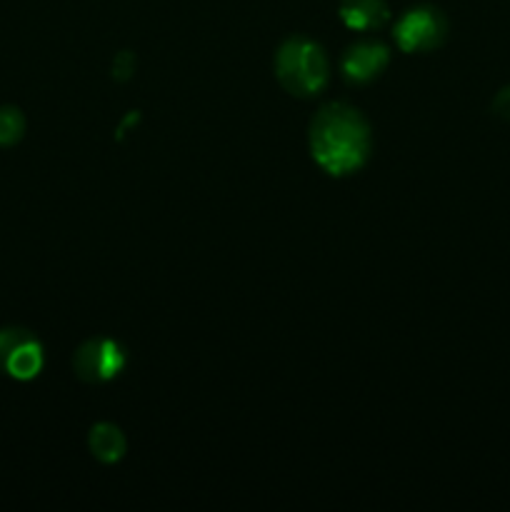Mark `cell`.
<instances>
[{
	"mask_svg": "<svg viewBox=\"0 0 510 512\" xmlns=\"http://www.w3.org/2000/svg\"><path fill=\"white\" fill-rule=\"evenodd\" d=\"M310 155L328 175L358 173L370 158V125L358 108L348 103H328L315 113L308 128Z\"/></svg>",
	"mask_w": 510,
	"mask_h": 512,
	"instance_id": "obj_1",
	"label": "cell"
},
{
	"mask_svg": "<svg viewBox=\"0 0 510 512\" xmlns=\"http://www.w3.org/2000/svg\"><path fill=\"white\" fill-rule=\"evenodd\" d=\"M275 78L298 98H313L328 85L330 60L323 45L305 35H290L275 50Z\"/></svg>",
	"mask_w": 510,
	"mask_h": 512,
	"instance_id": "obj_2",
	"label": "cell"
},
{
	"mask_svg": "<svg viewBox=\"0 0 510 512\" xmlns=\"http://www.w3.org/2000/svg\"><path fill=\"white\" fill-rule=\"evenodd\" d=\"M128 355L125 348L113 338H90L78 345L73 355L75 378L90 385H103L123 373Z\"/></svg>",
	"mask_w": 510,
	"mask_h": 512,
	"instance_id": "obj_3",
	"label": "cell"
},
{
	"mask_svg": "<svg viewBox=\"0 0 510 512\" xmlns=\"http://www.w3.org/2000/svg\"><path fill=\"white\" fill-rule=\"evenodd\" d=\"M445 35H448V20L438 8H430V5L408 10L395 23V43L403 53H428V50L440 48Z\"/></svg>",
	"mask_w": 510,
	"mask_h": 512,
	"instance_id": "obj_4",
	"label": "cell"
},
{
	"mask_svg": "<svg viewBox=\"0 0 510 512\" xmlns=\"http://www.w3.org/2000/svg\"><path fill=\"white\" fill-rule=\"evenodd\" d=\"M45 353L35 333L25 328L0 330V370L15 380H33L43 370Z\"/></svg>",
	"mask_w": 510,
	"mask_h": 512,
	"instance_id": "obj_5",
	"label": "cell"
},
{
	"mask_svg": "<svg viewBox=\"0 0 510 512\" xmlns=\"http://www.w3.org/2000/svg\"><path fill=\"white\" fill-rule=\"evenodd\" d=\"M390 63V50L380 40H358L340 58V73L348 83L365 85L378 78Z\"/></svg>",
	"mask_w": 510,
	"mask_h": 512,
	"instance_id": "obj_6",
	"label": "cell"
},
{
	"mask_svg": "<svg viewBox=\"0 0 510 512\" xmlns=\"http://www.w3.org/2000/svg\"><path fill=\"white\" fill-rule=\"evenodd\" d=\"M390 10L383 0H343L340 20L350 30H378L388 23Z\"/></svg>",
	"mask_w": 510,
	"mask_h": 512,
	"instance_id": "obj_7",
	"label": "cell"
},
{
	"mask_svg": "<svg viewBox=\"0 0 510 512\" xmlns=\"http://www.w3.org/2000/svg\"><path fill=\"white\" fill-rule=\"evenodd\" d=\"M88 448L95 460L105 465H113L123 460L125 450H128V440H125L123 430L113 423H95L88 433Z\"/></svg>",
	"mask_w": 510,
	"mask_h": 512,
	"instance_id": "obj_8",
	"label": "cell"
},
{
	"mask_svg": "<svg viewBox=\"0 0 510 512\" xmlns=\"http://www.w3.org/2000/svg\"><path fill=\"white\" fill-rule=\"evenodd\" d=\"M25 135V115L15 105H3L0 108V148L20 143Z\"/></svg>",
	"mask_w": 510,
	"mask_h": 512,
	"instance_id": "obj_9",
	"label": "cell"
},
{
	"mask_svg": "<svg viewBox=\"0 0 510 512\" xmlns=\"http://www.w3.org/2000/svg\"><path fill=\"white\" fill-rule=\"evenodd\" d=\"M133 68H135L133 55H130L128 50H125V53H120L118 58H115V63H113V75H115V78H118V80H125L130 73H133Z\"/></svg>",
	"mask_w": 510,
	"mask_h": 512,
	"instance_id": "obj_10",
	"label": "cell"
},
{
	"mask_svg": "<svg viewBox=\"0 0 510 512\" xmlns=\"http://www.w3.org/2000/svg\"><path fill=\"white\" fill-rule=\"evenodd\" d=\"M493 110H495V113L500 115V118L510 120V85H508V88L500 90L498 95H495V100H493Z\"/></svg>",
	"mask_w": 510,
	"mask_h": 512,
	"instance_id": "obj_11",
	"label": "cell"
}]
</instances>
